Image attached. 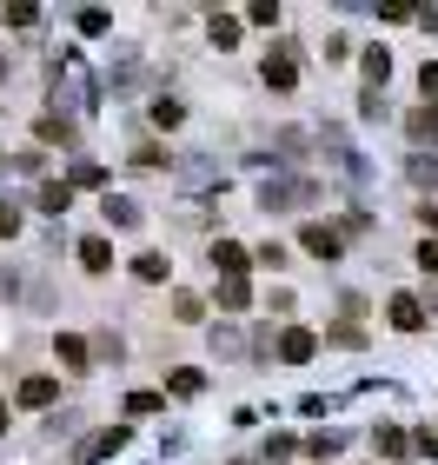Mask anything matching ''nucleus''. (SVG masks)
<instances>
[{"label":"nucleus","instance_id":"nucleus-14","mask_svg":"<svg viewBox=\"0 0 438 465\" xmlns=\"http://www.w3.org/2000/svg\"><path fill=\"white\" fill-rule=\"evenodd\" d=\"M246 20H253V27H273L279 7H273V0H259V7H246Z\"/></svg>","mask_w":438,"mask_h":465},{"label":"nucleus","instance_id":"nucleus-16","mask_svg":"<svg viewBox=\"0 0 438 465\" xmlns=\"http://www.w3.org/2000/svg\"><path fill=\"white\" fill-rule=\"evenodd\" d=\"M200 386H206V379H200V372H173V392H180V399H193Z\"/></svg>","mask_w":438,"mask_h":465},{"label":"nucleus","instance_id":"nucleus-6","mask_svg":"<svg viewBox=\"0 0 438 465\" xmlns=\"http://www.w3.org/2000/svg\"><path fill=\"white\" fill-rule=\"evenodd\" d=\"M54 359H60L67 372H87V340H80V332H60V340H54Z\"/></svg>","mask_w":438,"mask_h":465},{"label":"nucleus","instance_id":"nucleus-21","mask_svg":"<svg viewBox=\"0 0 438 465\" xmlns=\"http://www.w3.org/2000/svg\"><path fill=\"white\" fill-rule=\"evenodd\" d=\"M419 87H425V94H438V67H425V74H419Z\"/></svg>","mask_w":438,"mask_h":465},{"label":"nucleus","instance_id":"nucleus-12","mask_svg":"<svg viewBox=\"0 0 438 465\" xmlns=\"http://www.w3.org/2000/svg\"><path fill=\"white\" fill-rule=\"evenodd\" d=\"M253 260H259V266H273V272H286V266H292V260H286V246H279V240H266V246L253 252Z\"/></svg>","mask_w":438,"mask_h":465},{"label":"nucleus","instance_id":"nucleus-5","mask_svg":"<svg viewBox=\"0 0 438 465\" xmlns=\"http://www.w3.org/2000/svg\"><path fill=\"white\" fill-rule=\"evenodd\" d=\"M392 326H399V332H419V326H425V306L412 300V292H392Z\"/></svg>","mask_w":438,"mask_h":465},{"label":"nucleus","instance_id":"nucleus-8","mask_svg":"<svg viewBox=\"0 0 438 465\" xmlns=\"http://www.w3.org/2000/svg\"><path fill=\"white\" fill-rule=\"evenodd\" d=\"M80 266H87V272H107V266H113V246H107V240H80Z\"/></svg>","mask_w":438,"mask_h":465},{"label":"nucleus","instance_id":"nucleus-15","mask_svg":"<svg viewBox=\"0 0 438 465\" xmlns=\"http://www.w3.org/2000/svg\"><path fill=\"white\" fill-rule=\"evenodd\" d=\"M0 20H7V27H34L40 14H34V7H0Z\"/></svg>","mask_w":438,"mask_h":465},{"label":"nucleus","instance_id":"nucleus-18","mask_svg":"<svg viewBox=\"0 0 438 465\" xmlns=\"http://www.w3.org/2000/svg\"><path fill=\"white\" fill-rule=\"evenodd\" d=\"M379 452L399 459V452H405V432H399V426H385V432H379Z\"/></svg>","mask_w":438,"mask_h":465},{"label":"nucleus","instance_id":"nucleus-10","mask_svg":"<svg viewBox=\"0 0 438 465\" xmlns=\"http://www.w3.org/2000/svg\"><path fill=\"white\" fill-rule=\"evenodd\" d=\"M219 306H226V312H246V306H253V292H246V280H226V286H219Z\"/></svg>","mask_w":438,"mask_h":465},{"label":"nucleus","instance_id":"nucleus-17","mask_svg":"<svg viewBox=\"0 0 438 465\" xmlns=\"http://www.w3.org/2000/svg\"><path fill=\"white\" fill-rule=\"evenodd\" d=\"M160 406H166L160 392H133V399H127V412H160Z\"/></svg>","mask_w":438,"mask_h":465},{"label":"nucleus","instance_id":"nucleus-1","mask_svg":"<svg viewBox=\"0 0 438 465\" xmlns=\"http://www.w3.org/2000/svg\"><path fill=\"white\" fill-rule=\"evenodd\" d=\"M259 74H266V87H279V94H286L292 80H299V60H292L286 47H273V54H266V67H259Z\"/></svg>","mask_w":438,"mask_h":465},{"label":"nucleus","instance_id":"nucleus-20","mask_svg":"<svg viewBox=\"0 0 438 465\" xmlns=\"http://www.w3.org/2000/svg\"><path fill=\"white\" fill-rule=\"evenodd\" d=\"M419 266H425V272H432V280H438V246H432V240L419 246Z\"/></svg>","mask_w":438,"mask_h":465},{"label":"nucleus","instance_id":"nucleus-19","mask_svg":"<svg viewBox=\"0 0 438 465\" xmlns=\"http://www.w3.org/2000/svg\"><path fill=\"white\" fill-rule=\"evenodd\" d=\"M107 220H113V226H133L140 213H133V206H127V200H107Z\"/></svg>","mask_w":438,"mask_h":465},{"label":"nucleus","instance_id":"nucleus-9","mask_svg":"<svg viewBox=\"0 0 438 465\" xmlns=\"http://www.w3.org/2000/svg\"><path fill=\"white\" fill-rule=\"evenodd\" d=\"M40 206H47V213H67V206H73V186H67V180H47V186H40Z\"/></svg>","mask_w":438,"mask_h":465},{"label":"nucleus","instance_id":"nucleus-4","mask_svg":"<svg viewBox=\"0 0 438 465\" xmlns=\"http://www.w3.org/2000/svg\"><path fill=\"white\" fill-rule=\"evenodd\" d=\"M213 266L226 272V280H246V266H253V252H246V246H233V240H219V246H213Z\"/></svg>","mask_w":438,"mask_h":465},{"label":"nucleus","instance_id":"nucleus-7","mask_svg":"<svg viewBox=\"0 0 438 465\" xmlns=\"http://www.w3.org/2000/svg\"><path fill=\"white\" fill-rule=\"evenodd\" d=\"M279 352L292 359V366H306V359H312V352H319V340H312V332H306V326H292V332H286V340H279Z\"/></svg>","mask_w":438,"mask_h":465},{"label":"nucleus","instance_id":"nucleus-3","mask_svg":"<svg viewBox=\"0 0 438 465\" xmlns=\"http://www.w3.org/2000/svg\"><path fill=\"white\" fill-rule=\"evenodd\" d=\"M299 246L312 252V260H339V252H346V246H339V232H332V226H306V232H299Z\"/></svg>","mask_w":438,"mask_h":465},{"label":"nucleus","instance_id":"nucleus-2","mask_svg":"<svg viewBox=\"0 0 438 465\" xmlns=\"http://www.w3.org/2000/svg\"><path fill=\"white\" fill-rule=\"evenodd\" d=\"M54 392H60V379H47V372L20 379V406H27V412H40V406H54Z\"/></svg>","mask_w":438,"mask_h":465},{"label":"nucleus","instance_id":"nucleus-13","mask_svg":"<svg viewBox=\"0 0 438 465\" xmlns=\"http://www.w3.org/2000/svg\"><path fill=\"white\" fill-rule=\"evenodd\" d=\"M385 74H392V60H385V47H372V54H365V80H385Z\"/></svg>","mask_w":438,"mask_h":465},{"label":"nucleus","instance_id":"nucleus-11","mask_svg":"<svg viewBox=\"0 0 438 465\" xmlns=\"http://www.w3.org/2000/svg\"><path fill=\"white\" fill-rule=\"evenodd\" d=\"M133 272H140L146 286H160V280H166V260H160V252H140V260H133Z\"/></svg>","mask_w":438,"mask_h":465}]
</instances>
